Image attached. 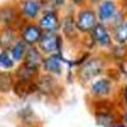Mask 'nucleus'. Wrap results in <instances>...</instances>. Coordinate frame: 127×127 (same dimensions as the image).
Instances as JSON below:
<instances>
[{
    "label": "nucleus",
    "mask_w": 127,
    "mask_h": 127,
    "mask_svg": "<svg viewBox=\"0 0 127 127\" xmlns=\"http://www.w3.org/2000/svg\"><path fill=\"white\" fill-rule=\"evenodd\" d=\"M38 43H39L41 50L46 52V54L55 55L56 52L61 50V38L55 32H45V33H42Z\"/></svg>",
    "instance_id": "obj_1"
},
{
    "label": "nucleus",
    "mask_w": 127,
    "mask_h": 127,
    "mask_svg": "<svg viewBox=\"0 0 127 127\" xmlns=\"http://www.w3.org/2000/svg\"><path fill=\"white\" fill-rule=\"evenodd\" d=\"M102 70H103V61L99 59H92L81 65L79 75L83 80H90L99 75Z\"/></svg>",
    "instance_id": "obj_2"
},
{
    "label": "nucleus",
    "mask_w": 127,
    "mask_h": 127,
    "mask_svg": "<svg viewBox=\"0 0 127 127\" xmlns=\"http://www.w3.org/2000/svg\"><path fill=\"white\" fill-rule=\"evenodd\" d=\"M97 26L95 20V13L90 9H84L79 13L76 19V28L81 32H89Z\"/></svg>",
    "instance_id": "obj_3"
},
{
    "label": "nucleus",
    "mask_w": 127,
    "mask_h": 127,
    "mask_svg": "<svg viewBox=\"0 0 127 127\" xmlns=\"http://www.w3.org/2000/svg\"><path fill=\"white\" fill-rule=\"evenodd\" d=\"M42 36V31L38 26L34 24H27L22 28V38L24 43L28 45H34L39 41Z\"/></svg>",
    "instance_id": "obj_4"
},
{
    "label": "nucleus",
    "mask_w": 127,
    "mask_h": 127,
    "mask_svg": "<svg viewBox=\"0 0 127 127\" xmlns=\"http://www.w3.org/2000/svg\"><path fill=\"white\" fill-rule=\"evenodd\" d=\"M13 90L18 97H27L37 90V84L33 80H18L13 84Z\"/></svg>",
    "instance_id": "obj_5"
},
{
    "label": "nucleus",
    "mask_w": 127,
    "mask_h": 127,
    "mask_svg": "<svg viewBox=\"0 0 127 127\" xmlns=\"http://www.w3.org/2000/svg\"><path fill=\"white\" fill-rule=\"evenodd\" d=\"M59 27H60V20L55 12L46 13L39 22V28L46 32H56Z\"/></svg>",
    "instance_id": "obj_6"
},
{
    "label": "nucleus",
    "mask_w": 127,
    "mask_h": 127,
    "mask_svg": "<svg viewBox=\"0 0 127 127\" xmlns=\"http://www.w3.org/2000/svg\"><path fill=\"white\" fill-rule=\"evenodd\" d=\"M93 36H94V39L100 46H109L111 45V36L108 33L107 28L103 24H97L93 28Z\"/></svg>",
    "instance_id": "obj_7"
},
{
    "label": "nucleus",
    "mask_w": 127,
    "mask_h": 127,
    "mask_svg": "<svg viewBox=\"0 0 127 127\" xmlns=\"http://www.w3.org/2000/svg\"><path fill=\"white\" fill-rule=\"evenodd\" d=\"M41 9V4L37 1V0H24L22 4V13L24 17L33 19L38 15Z\"/></svg>",
    "instance_id": "obj_8"
},
{
    "label": "nucleus",
    "mask_w": 127,
    "mask_h": 127,
    "mask_svg": "<svg viewBox=\"0 0 127 127\" xmlns=\"http://www.w3.org/2000/svg\"><path fill=\"white\" fill-rule=\"evenodd\" d=\"M112 85H111V81L107 79H100L93 83L92 85V93L97 97H104V95H108L111 93Z\"/></svg>",
    "instance_id": "obj_9"
},
{
    "label": "nucleus",
    "mask_w": 127,
    "mask_h": 127,
    "mask_svg": "<svg viewBox=\"0 0 127 127\" xmlns=\"http://www.w3.org/2000/svg\"><path fill=\"white\" fill-rule=\"evenodd\" d=\"M36 84H37V90L45 94H52L57 89L56 80L52 76H42V79Z\"/></svg>",
    "instance_id": "obj_10"
},
{
    "label": "nucleus",
    "mask_w": 127,
    "mask_h": 127,
    "mask_svg": "<svg viewBox=\"0 0 127 127\" xmlns=\"http://www.w3.org/2000/svg\"><path fill=\"white\" fill-rule=\"evenodd\" d=\"M18 19H19L18 14H17L15 9L13 6H5V8H3L1 10H0V20H1L4 24L9 26L10 28H12L13 23L18 22Z\"/></svg>",
    "instance_id": "obj_11"
},
{
    "label": "nucleus",
    "mask_w": 127,
    "mask_h": 127,
    "mask_svg": "<svg viewBox=\"0 0 127 127\" xmlns=\"http://www.w3.org/2000/svg\"><path fill=\"white\" fill-rule=\"evenodd\" d=\"M95 120L99 126L103 127H114L117 123L114 114L112 113V111L108 112H95Z\"/></svg>",
    "instance_id": "obj_12"
},
{
    "label": "nucleus",
    "mask_w": 127,
    "mask_h": 127,
    "mask_svg": "<svg viewBox=\"0 0 127 127\" xmlns=\"http://www.w3.org/2000/svg\"><path fill=\"white\" fill-rule=\"evenodd\" d=\"M116 13V4L111 0H105L103 1L99 6V10H98V15H99V19L100 20H107L109 18H112Z\"/></svg>",
    "instance_id": "obj_13"
},
{
    "label": "nucleus",
    "mask_w": 127,
    "mask_h": 127,
    "mask_svg": "<svg viewBox=\"0 0 127 127\" xmlns=\"http://www.w3.org/2000/svg\"><path fill=\"white\" fill-rule=\"evenodd\" d=\"M43 67L50 74H60L61 72V57L59 55H52L43 61Z\"/></svg>",
    "instance_id": "obj_14"
},
{
    "label": "nucleus",
    "mask_w": 127,
    "mask_h": 127,
    "mask_svg": "<svg viewBox=\"0 0 127 127\" xmlns=\"http://www.w3.org/2000/svg\"><path fill=\"white\" fill-rule=\"evenodd\" d=\"M42 62V57L39 51H37L36 48H29L26 52V56H24V64L27 66H31L33 69H38L39 64Z\"/></svg>",
    "instance_id": "obj_15"
},
{
    "label": "nucleus",
    "mask_w": 127,
    "mask_h": 127,
    "mask_svg": "<svg viewBox=\"0 0 127 127\" xmlns=\"http://www.w3.org/2000/svg\"><path fill=\"white\" fill-rule=\"evenodd\" d=\"M17 76L19 80H33V78L37 74V69H33L31 66H27L26 64H23L18 70H17Z\"/></svg>",
    "instance_id": "obj_16"
},
{
    "label": "nucleus",
    "mask_w": 127,
    "mask_h": 127,
    "mask_svg": "<svg viewBox=\"0 0 127 127\" xmlns=\"http://www.w3.org/2000/svg\"><path fill=\"white\" fill-rule=\"evenodd\" d=\"M27 52V46L23 41H18L14 43V46L12 47V56L14 60H22L26 56Z\"/></svg>",
    "instance_id": "obj_17"
},
{
    "label": "nucleus",
    "mask_w": 127,
    "mask_h": 127,
    "mask_svg": "<svg viewBox=\"0 0 127 127\" xmlns=\"http://www.w3.org/2000/svg\"><path fill=\"white\" fill-rule=\"evenodd\" d=\"M13 79L6 72H0V93H8L13 88Z\"/></svg>",
    "instance_id": "obj_18"
},
{
    "label": "nucleus",
    "mask_w": 127,
    "mask_h": 127,
    "mask_svg": "<svg viewBox=\"0 0 127 127\" xmlns=\"http://www.w3.org/2000/svg\"><path fill=\"white\" fill-rule=\"evenodd\" d=\"M15 39V36H14V32L12 28H9L6 31H4L1 34H0V45H1L4 48H8L13 45V42Z\"/></svg>",
    "instance_id": "obj_19"
},
{
    "label": "nucleus",
    "mask_w": 127,
    "mask_h": 127,
    "mask_svg": "<svg viewBox=\"0 0 127 127\" xmlns=\"http://www.w3.org/2000/svg\"><path fill=\"white\" fill-rule=\"evenodd\" d=\"M114 37L120 43H126L127 42V22H123L116 27Z\"/></svg>",
    "instance_id": "obj_20"
},
{
    "label": "nucleus",
    "mask_w": 127,
    "mask_h": 127,
    "mask_svg": "<svg viewBox=\"0 0 127 127\" xmlns=\"http://www.w3.org/2000/svg\"><path fill=\"white\" fill-rule=\"evenodd\" d=\"M76 23L74 22V19L71 17H67L65 19V22H64V33H65L67 37H72V36H75L76 33Z\"/></svg>",
    "instance_id": "obj_21"
},
{
    "label": "nucleus",
    "mask_w": 127,
    "mask_h": 127,
    "mask_svg": "<svg viewBox=\"0 0 127 127\" xmlns=\"http://www.w3.org/2000/svg\"><path fill=\"white\" fill-rule=\"evenodd\" d=\"M13 66V61L8 56L6 52H0V67L3 69H10Z\"/></svg>",
    "instance_id": "obj_22"
},
{
    "label": "nucleus",
    "mask_w": 127,
    "mask_h": 127,
    "mask_svg": "<svg viewBox=\"0 0 127 127\" xmlns=\"http://www.w3.org/2000/svg\"><path fill=\"white\" fill-rule=\"evenodd\" d=\"M125 102H126V104H127V85H126V88H125Z\"/></svg>",
    "instance_id": "obj_23"
},
{
    "label": "nucleus",
    "mask_w": 127,
    "mask_h": 127,
    "mask_svg": "<svg viewBox=\"0 0 127 127\" xmlns=\"http://www.w3.org/2000/svg\"><path fill=\"white\" fill-rule=\"evenodd\" d=\"M71 1H72V3H75V4H80L83 0H71Z\"/></svg>",
    "instance_id": "obj_24"
},
{
    "label": "nucleus",
    "mask_w": 127,
    "mask_h": 127,
    "mask_svg": "<svg viewBox=\"0 0 127 127\" xmlns=\"http://www.w3.org/2000/svg\"><path fill=\"white\" fill-rule=\"evenodd\" d=\"M55 3H56V4H62L64 0H55Z\"/></svg>",
    "instance_id": "obj_25"
},
{
    "label": "nucleus",
    "mask_w": 127,
    "mask_h": 127,
    "mask_svg": "<svg viewBox=\"0 0 127 127\" xmlns=\"http://www.w3.org/2000/svg\"><path fill=\"white\" fill-rule=\"evenodd\" d=\"M114 127H127V126H125V125H116Z\"/></svg>",
    "instance_id": "obj_26"
},
{
    "label": "nucleus",
    "mask_w": 127,
    "mask_h": 127,
    "mask_svg": "<svg viewBox=\"0 0 127 127\" xmlns=\"http://www.w3.org/2000/svg\"><path fill=\"white\" fill-rule=\"evenodd\" d=\"M125 122L127 123V111H126V114H125Z\"/></svg>",
    "instance_id": "obj_27"
}]
</instances>
